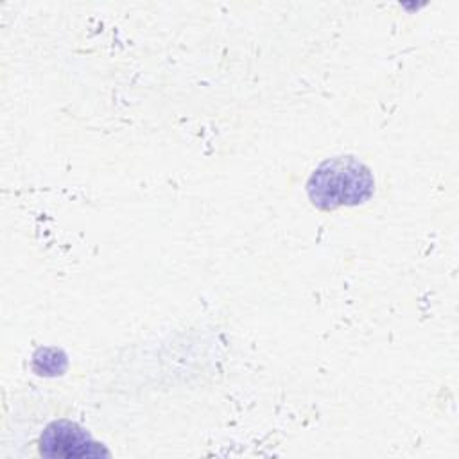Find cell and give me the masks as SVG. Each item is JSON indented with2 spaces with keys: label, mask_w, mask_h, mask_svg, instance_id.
<instances>
[{
  "label": "cell",
  "mask_w": 459,
  "mask_h": 459,
  "mask_svg": "<svg viewBox=\"0 0 459 459\" xmlns=\"http://www.w3.org/2000/svg\"><path fill=\"white\" fill-rule=\"evenodd\" d=\"M375 181L371 170L353 156H337L323 161L308 178L307 192L319 210H337L368 201Z\"/></svg>",
  "instance_id": "6da1fadb"
},
{
  "label": "cell",
  "mask_w": 459,
  "mask_h": 459,
  "mask_svg": "<svg viewBox=\"0 0 459 459\" xmlns=\"http://www.w3.org/2000/svg\"><path fill=\"white\" fill-rule=\"evenodd\" d=\"M39 454L50 459H99L109 457V450L95 441L79 423L56 420L45 427L39 436Z\"/></svg>",
  "instance_id": "7a4b0ae2"
},
{
  "label": "cell",
  "mask_w": 459,
  "mask_h": 459,
  "mask_svg": "<svg viewBox=\"0 0 459 459\" xmlns=\"http://www.w3.org/2000/svg\"><path fill=\"white\" fill-rule=\"evenodd\" d=\"M66 355L59 348H39L32 355V369L38 375L45 377H56L63 375L66 369Z\"/></svg>",
  "instance_id": "3957f363"
}]
</instances>
